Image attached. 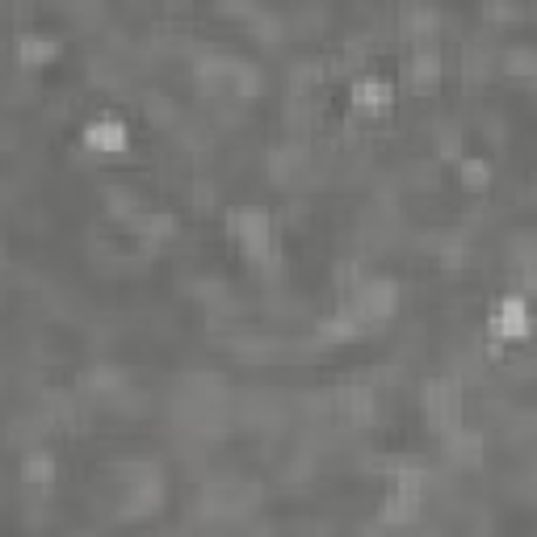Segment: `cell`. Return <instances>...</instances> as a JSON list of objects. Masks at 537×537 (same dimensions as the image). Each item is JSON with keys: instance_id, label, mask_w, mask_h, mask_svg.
I'll return each mask as SVG.
<instances>
[{"instance_id": "obj_12", "label": "cell", "mask_w": 537, "mask_h": 537, "mask_svg": "<svg viewBox=\"0 0 537 537\" xmlns=\"http://www.w3.org/2000/svg\"><path fill=\"white\" fill-rule=\"evenodd\" d=\"M391 101H395V89L382 76H357V84H353V110L357 114H378Z\"/></svg>"}, {"instance_id": "obj_21", "label": "cell", "mask_w": 537, "mask_h": 537, "mask_svg": "<svg viewBox=\"0 0 537 537\" xmlns=\"http://www.w3.org/2000/svg\"><path fill=\"white\" fill-rule=\"evenodd\" d=\"M517 13H521L517 0H483V17L487 21H512Z\"/></svg>"}, {"instance_id": "obj_19", "label": "cell", "mask_w": 537, "mask_h": 537, "mask_svg": "<svg viewBox=\"0 0 537 537\" xmlns=\"http://www.w3.org/2000/svg\"><path fill=\"white\" fill-rule=\"evenodd\" d=\"M143 114L152 118L156 126H164V131H168V126L177 122V110H173V101H168V97H160V93H152V97L143 101Z\"/></svg>"}, {"instance_id": "obj_5", "label": "cell", "mask_w": 537, "mask_h": 537, "mask_svg": "<svg viewBox=\"0 0 537 537\" xmlns=\"http://www.w3.org/2000/svg\"><path fill=\"white\" fill-rule=\"evenodd\" d=\"M529 332H533V315H529V303L521 294H508L491 307V319H487L491 340H525Z\"/></svg>"}, {"instance_id": "obj_8", "label": "cell", "mask_w": 537, "mask_h": 537, "mask_svg": "<svg viewBox=\"0 0 537 537\" xmlns=\"http://www.w3.org/2000/svg\"><path fill=\"white\" fill-rule=\"evenodd\" d=\"M420 508H424V491H416V487H395L391 496L382 500L378 521H382V525H412V521H420Z\"/></svg>"}, {"instance_id": "obj_13", "label": "cell", "mask_w": 537, "mask_h": 537, "mask_svg": "<svg viewBox=\"0 0 537 537\" xmlns=\"http://www.w3.org/2000/svg\"><path fill=\"white\" fill-rule=\"evenodd\" d=\"M55 55H59V42H51V38H38V34L17 38V63L21 68H42V63H51Z\"/></svg>"}, {"instance_id": "obj_17", "label": "cell", "mask_w": 537, "mask_h": 537, "mask_svg": "<svg viewBox=\"0 0 537 537\" xmlns=\"http://www.w3.org/2000/svg\"><path fill=\"white\" fill-rule=\"evenodd\" d=\"M248 26H252V34L261 38V42H282L286 38V21L277 17V13H265V9L248 13Z\"/></svg>"}, {"instance_id": "obj_15", "label": "cell", "mask_w": 537, "mask_h": 537, "mask_svg": "<svg viewBox=\"0 0 537 537\" xmlns=\"http://www.w3.org/2000/svg\"><path fill=\"white\" fill-rule=\"evenodd\" d=\"M55 479V462L42 454V449H26L21 454V483L26 487H47Z\"/></svg>"}, {"instance_id": "obj_14", "label": "cell", "mask_w": 537, "mask_h": 537, "mask_svg": "<svg viewBox=\"0 0 537 537\" xmlns=\"http://www.w3.org/2000/svg\"><path fill=\"white\" fill-rule=\"evenodd\" d=\"M500 68H504V76L537 80V47H525V42H517V47H508V51L500 55Z\"/></svg>"}, {"instance_id": "obj_20", "label": "cell", "mask_w": 537, "mask_h": 537, "mask_svg": "<svg viewBox=\"0 0 537 537\" xmlns=\"http://www.w3.org/2000/svg\"><path fill=\"white\" fill-rule=\"evenodd\" d=\"M437 156H441V160H462V135L454 131V126H441V135H437Z\"/></svg>"}, {"instance_id": "obj_18", "label": "cell", "mask_w": 537, "mask_h": 537, "mask_svg": "<svg viewBox=\"0 0 537 537\" xmlns=\"http://www.w3.org/2000/svg\"><path fill=\"white\" fill-rule=\"evenodd\" d=\"M458 168H462V185L466 189H487V181H491V168H487V160H475V156H462L458 160Z\"/></svg>"}, {"instance_id": "obj_6", "label": "cell", "mask_w": 537, "mask_h": 537, "mask_svg": "<svg viewBox=\"0 0 537 537\" xmlns=\"http://www.w3.org/2000/svg\"><path fill=\"white\" fill-rule=\"evenodd\" d=\"M441 454H445L449 466L475 470V466L483 462V437L458 424V428H449V433H441Z\"/></svg>"}, {"instance_id": "obj_4", "label": "cell", "mask_w": 537, "mask_h": 537, "mask_svg": "<svg viewBox=\"0 0 537 537\" xmlns=\"http://www.w3.org/2000/svg\"><path fill=\"white\" fill-rule=\"evenodd\" d=\"M332 412L336 420H345L349 428H365L378 420V395L370 382H353V386H340L332 395Z\"/></svg>"}, {"instance_id": "obj_9", "label": "cell", "mask_w": 537, "mask_h": 537, "mask_svg": "<svg viewBox=\"0 0 537 537\" xmlns=\"http://www.w3.org/2000/svg\"><path fill=\"white\" fill-rule=\"evenodd\" d=\"M399 30L407 42H416V47H433V38L441 30V13L433 5H407L399 17Z\"/></svg>"}, {"instance_id": "obj_16", "label": "cell", "mask_w": 537, "mask_h": 537, "mask_svg": "<svg viewBox=\"0 0 537 537\" xmlns=\"http://www.w3.org/2000/svg\"><path fill=\"white\" fill-rule=\"evenodd\" d=\"M101 198H105V210H110L118 223H131L135 214H139V198H135L131 189H122V185H105Z\"/></svg>"}, {"instance_id": "obj_10", "label": "cell", "mask_w": 537, "mask_h": 537, "mask_svg": "<svg viewBox=\"0 0 537 537\" xmlns=\"http://www.w3.org/2000/svg\"><path fill=\"white\" fill-rule=\"evenodd\" d=\"M126 126L118 118H97L84 126V147L89 152H101V156H110V152H126Z\"/></svg>"}, {"instance_id": "obj_2", "label": "cell", "mask_w": 537, "mask_h": 537, "mask_svg": "<svg viewBox=\"0 0 537 537\" xmlns=\"http://www.w3.org/2000/svg\"><path fill=\"white\" fill-rule=\"evenodd\" d=\"M349 307L365 328H378L382 319H391L399 311V282H391V277H361L349 290Z\"/></svg>"}, {"instance_id": "obj_11", "label": "cell", "mask_w": 537, "mask_h": 537, "mask_svg": "<svg viewBox=\"0 0 537 537\" xmlns=\"http://www.w3.org/2000/svg\"><path fill=\"white\" fill-rule=\"evenodd\" d=\"M126 227H131V231L139 235V240H143L147 248H156V244H164V240H173L177 219H173V214H168V210H139V214H135V219L126 223Z\"/></svg>"}, {"instance_id": "obj_3", "label": "cell", "mask_w": 537, "mask_h": 537, "mask_svg": "<svg viewBox=\"0 0 537 537\" xmlns=\"http://www.w3.org/2000/svg\"><path fill=\"white\" fill-rule=\"evenodd\" d=\"M424 416L437 433H449V428L462 424V382L454 374L424 382Z\"/></svg>"}, {"instance_id": "obj_7", "label": "cell", "mask_w": 537, "mask_h": 537, "mask_svg": "<svg viewBox=\"0 0 537 537\" xmlns=\"http://www.w3.org/2000/svg\"><path fill=\"white\" fill-rule=\"evenodd\" d=\"M441 80V55L437 47H416L412 59H407L403 68V89L407 93H433Z\"/></svg>"}, {"instance_id": "obj_1", "label": "cell", "mask_w": 537, "mask_h": 537, "mask_svg": "<svg viewBox=\"0 0 537 537\" xmlns=\"http://www.w3.org/2000/svg\"><path fill=\"white\" fill-rule=\"evenodd\" d=\"M227 231L261 273L282 269V235H277V223L261 206H231L227 210Z\"/></svg>"}]
</instances>
